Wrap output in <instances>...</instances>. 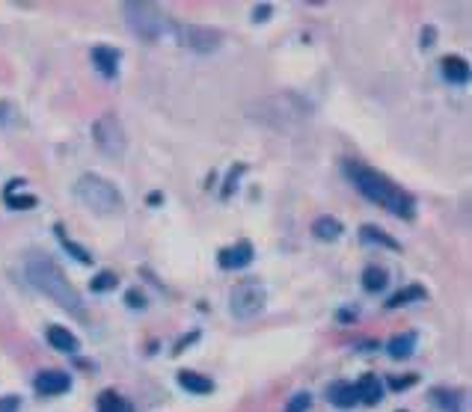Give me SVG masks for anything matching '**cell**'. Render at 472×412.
I'll return each instance as SVG.
<instances>
[{"mask_svg":"<svg viewBox=\"0 0 472 412\" xmlns=\"http://www.w3.org/2000/svg\"><path fill=\"white\" fill-rule=\"evenodd\" d=\"M24 276H27V282H30L36 291H42L48 300H53L62 311L75 315L77 320H84V324L89 320L86 309H84V300L77 297L75 285L69 282V276L62 273V267L53 261V258H48L45 253L27 255V261H24Z\"/></svg>","mask_w":472,"mask_h":412,"instance_id":"cell-1","label":"cell"},{"mask_svg":"<svg viewBox=\"0 0 472 412\" xmlns=\"http://www.w3.org/2000/svg\"><path fill=\"white\" fill-rule=\"evenodd\" d=\"M345 175L351 178V184L360 190L365 199L386 208L395 214L398 220H413L416 217V199L407 190H401L398 184H392L386 175H380L377 169L360 164V160H345Z\"/></svg>","mask_w":472,"mask_h":412,"instance_id":"cell-2","label":"cell"},{"mask_svg":"<svg viewBox=\"0 0 472 412\" xmlns=\"http://www.w3.org/2000/svg\"><path fill=\"white\" fill-rule=\"evenodd\" d=\"M122 18L128 24V30L142 42H158L160 36L173 33V24H175L155 3H134V0L122 3Z\"/></svg>","mask_w":472,"mask_h":412,"instance_id":"cell-3","label":"cell"},{"mask_svg":"<svg viewBox=\"0 0 472 412\" xmlns=\"http://www.w3.org/2000/svg\"><path fill=\"white\" fill-rule=\"evenodd\" d=\"M75 196L92 214H101V217H107V214H116V211L122 208V193L116 190V184L107 181V178H101V175H92V172H86V175L77 178Z\"/></svg>","mask_w":472,"mask_h":412,"instance_id":"cell-4","label":"cell"},{"mask_svg":"<svg viewBox=\"0 0 472 412\" xmlns=\"http://www.w3.org/2000/svg\"><path fill=\"white\" fill-rule=\"evenodd\" d=\"M309 110H312V107L303 101V98H297V95H273V98H264L262 110H253V116H258V119H262L264 125H271V128H273L276 116H282L280 128H291V125H297V122L306 119Z\"/></svg>","mask_w":472,"mask_h":412,"instance_id":"cell-5","label":"cell"},{"mask_svg":"<svg viewBox=\"0 0 472 412\" xmlns=\"http://www.w3.org/2000/svg\"><path fill=\"white\" fill-rule=\"evenodd\" d=\"M264 302H267V291H264V285L258 279L238 282L235 288H232V294H229V311L238 320H249V318L262 315Z\"/></svg>","mask_w":472,"mask_h":412,"instance_id":"cell-6","label":"cell"},{"mask_svg":"<svg viewBox=\"0 0 472 412\" xmlns=\"http://www.w3.org/2000/svg\"><path fill=\"white\" fill-rule=\"evenodd\" d=\"M92 140H95L98 151H101L104 157H110V160L122 157L125 149H128V137H125V128H122V122L116 119L113 113H104L101 119L92 122Z\"/></svg>","mask_w":472,"mask_h":412,"instance_id":"cell-7","label":"cell"},{"mask_svg":"<svg viewBox=\"0 0 472 412\" xmlns=\"http://www.w3.org/2000/svg\"><path fill=\"white\" fill-rule=\"evenodd\" d=\"M173 33L178 44H184L187 51H196V53H214L223 44V33L202 24H173Z\"/></svg>","mask_w":472,"mask_h":412,"instance_id":"cell-8","label":"cell"},{"mask_svg":"<svg viewBox=\"0 0 472 412\" xmlns=\"http://www.w3.org/2000/svg\"><path fill=\"white\" fill-rule=\"evenodd\" d=\"M33 389L39 391L42 398H53V395H66L71 389V377L66 371H42L39 377L33 380Z\"/></svg>","mask_w":472,"mask_h":412,"instance_id":"cell-9","label":"cell"},{"mask_svg":"<svg viewBox=\"0 0 472 412\" xmlns=\"http://www.w3.org/2000/svg\"><path fill=\"white\" fill-rule=\"evenodd\" d=\"M253 261V244L249 240H238L235 246H226L217 253V264L223 270H240V267H247Z\"/></svg>","mask_w":472,"mask_h":412,"instance_id":"cell-10","label":"cell"},{"mask_svg":"<svg viewBox=\"0 0 472 412\" xmlns=\"http://www.w3.org/2000/svg\"><path fill=\"white\" fill-rule=\"evenodd\" d=\"M119 62H122V53L110 48V44H98V48H92V66L98 75H104L107 80H113L116 75H119Z\"/></svg>","mask_w":472,"mask_h":412,"instance_id":"cell-11","label":"cell"},{"mask_svg":"<svg viewBox=\"0 0 472 412\" xmlns=\"http://www.w3.org/2000/svg\"><path fill=\"white\" fill-rule=\"evenodd\" d=\"M440 71H443L445 83H454V86H463L469 80V62L463 57H443Z\"/></svg>","mask_w":472,"mask_h":412,"instance_id":"cell-12","label":"cell"},{"mask_svg":"<svg viewBox=\"0 0 472 412\" xmlns=\"http://www.w3.org/2000/svg\"><path fill=\"white\" fill-rule=\"evenodd\" d=\"M327 400L333 407H338V409H351V407L360 404L353 383H345V380H338V383H333V386L327 389Z\"/></svg>","mask_w":472,"mask_h":412,"instance_id":"cell-13","label":"cell"},{"mask_svg":"<svg viewBox=\"0 0 472 412\" xmlns=\"http://www.w3.org/2000/svg\"><path fill=\"white\" fill-rule=\"evenodd\" d=\"M353 389H356V398L362 400V404H380V398H383V383L374 377V374H365V377L360 383H353Z\"/></svg>","mask_w":472,"mask_h":412,"instance_id":"cell-14","label":"cell"},{"mask_svg":"<svg viewBox=\"0 0 472 412\" xmlns=\"http://www.w3.org/2000/svg\"><path fill=\"white\" fill-rule=\"evenodd\" d=\"M178 386H182L184 391H190V395H211L214 380L202 377V374H196V371H182L178 374Z\"/></svg>","mask_w":472,"mask_h":412,"instance_id":"cell-15","label":"cell"},{"mask_svg":"<svg viewBox=\"0 0 472 412\" xmlns=\"http://www.w3.org/2000/svg\"><path fill=\"white\" fill-rule=\"evenodd\" d=\"M342 222H338L336 217H318L315 222H312V235H315L318 240H324V244H333V240L342 237Z\"/></svg>","mask_w":472,"mask_h":412,"instance_id":"cell-16","label":"cell"},{"mask_svg":"<svg viewBox=\"0 0 472 412\" xmlns=\"http://www.w3.org/2000/svg\"><path fill=\"white\" fill-rule=\"evenodd\" d=\"M413 350H416V333H401V335H395L392 342L386 344V353L392 356V359H410L413 356Z\"/></svg>","mask_w":472,"mask_h":412,"instance_id":"cell-17","label":"cell"},{"mask_svg":"<svg viewBox=\"0 0 472 412\" xmlns=\"http://www.w3.org/2000/svg\"><path fill=\"white\" fill-rule=\"evenodd\" d=\"M48 342H51V347H57L60 353H77V347H80V342L66 326H48Z\"/></svg>","mask_w":472,"mask_h":412,"instance_id":"cell-18","label":"cell"},{"mask_svg":"<svg viewBox=\"0 0 472 412\" xmlns=\"http://www.w3.org/2000/svg\"><path fill=\"white\" fill-rule=\"evenodd\" d=\"M360 237L365 240V244H377V246H386V249H392V253H398L401 249V244L395 237H389L386 231H380L377 226H362L360 229Z\"/></svg>","mask_w":472,"mask_h":412,"instance_id":"cell-19","label":"cell"},{"mask_svg":"<svg viewBox=\"0 0 472 412\" xmlns=\"http://www.w3.org/2000/svg\"><path fill=\"white\" fill-rule=\"evenodd\" d=\"M427 291L422 285H410V288H401L392 294V300H386V309H398V306H407V302H416V300H425Z\"/></svg>","mask_w":472,"mask_h":412,"instance_id":"cell-20","label":"cell"},{"mask_svg":"<svg viewBox=\"0 0 472 412\" xmlns=\"http://www.w3.org/2000/svg\"><path fill=\"white\" fill-rule=\"evenodd\" d=\"M386 282H389V276L383 267H365L362 270V288L369 291V294H377L386 288Z\"/></svg>","mask_w":472,"mask_h":412,"instance_id":"cell-21","label":"cell"},{"mask_svg":"<svg viewBox=\"0 0 472 412\" xmlns=\"http://www.w3.org/2000/svg\"><path fill=\"white\" fill-rule=\"evenodd\" d=\"M53 231H57V237H60L62 249H66V253H69L71 258H77L80 264H92V255H89V253H86V249L80 246V244H71V240L66 237V231H62V226H53Z\"/></svg>","mask_w":472,"mask_h":412,"instance_id":"cell-22","label":"cell"},{"mask_svg":"<svg viewBox=\"0 0 472 412\" xmlns=\"http://www.w3.org/2000/svg\"><path fill=\"white\" fill-rule=\"evenodd\" d=\"M434 400H436V404H440L445 412H463L460 409V395H458V391H445V389H436L434 391Z\"/></svg>","mask_w":472,"mask_h":412,"instance_id":"cell-23","label":"cell"},{"mask_svg":"<svg viewBox=\"0 0 472 412\" xmlns=\"http://www.w3.org/2000/svg\"><path fill=\"white\" fill-rule=\"evenodd\" d=\"M98 412H125V400L116 391L107 389L98 395Z\"/></svg>","mask_w":472,"mask_h":412,"instance_id":"cell-24","label":"cell"},{"mask_svg":"<svg viewBox=\"0 0 472 412\" xmlns=\"http://www.w3.org/2000/svg\"><path fill=\"white\" fill-rule=\"evenodd\" d=\"M89 288H92L95 294H104V291H113L116 288V276L110 273V270H101L95 276L92 282H89Z\"/></svg>","mask_w":472,"mask_h":412,"instance_id":"cell-25","label":"cell"},{"mask_svg":"<svg viewBox=\"0 0 472 412\" xmlns=\"http://www.w3.org/2000/svg\"><path fill=\"white\" fill-rule=\"evenodd\" d=\"M6 202H9V208H15V211H30V208H36V196H12L9 193L6 196Z\"/></svg>","mask_w":472,"mask_h":412,"instance_id":"cell-26","label":"cell"},{"mask_svg":"<svg viewBox=\"0 0 472 412\" xmlns=\"http://www.w3.org/2000/svg\"><path fill=\"white\" fill-rule=\"evenodd\" d=\"M309 407H312V395L300 391V395H294L288 400V409H285V412H309Z\"/></svg>","mask_w":472,"mask_h":412,"instance_id":"cell-27","label":"cell"},{"mask_svg":"<svg viewBox=\"0 0 472 412\" xmlns=\"http://www.w3.org/2000/svg\"><path fill=\"white\" fill-rule=\"evenodd\" d=\"M240 172H244V166H240V164L232 166V172H229V178H226V187H223V199H229V196H232V187H235V181H238Z\"/></svg>","mask_w":472,"mask_h":412,"instance_id":"cell-28","label":"cell"},{"mask_svg":"<svg viewBox=\"0 0 472 412\" xmlns=\"http://www.w3.org/2000/svg\"><path fill=\"white\" fill-rule=\"evenodd\" d=\"M9 122H12V104L0 98V128H6Z\"/></svg>","mask_w":472,"mask_h":412,"instance_id":"cell-29","label":"cell"},{"mask_svg":"<svg viewBox=\"0 0 472 412\" xmlns=\"http://www.w3.org/2000/svg\"><path fill=\"white\" fill-rule=\"evenodd\" d=\"M271 12H273V9L267 6V3H264V6H256V9H253V21L262 24V21H267V18H271Z\"/></svg>","mask_w":472,"mask_h":412,"instance_id":"cell-30","label":"cell"},{"mask_svg":"<svg viewBox=\"0 0 472 412\" xmlns=\"http://www.w3.org/2000/svg\"><path fill=\"white\" fill-rule=\"evenodd\" d=\"M413 383H416V377H392L389 380V389H407V386H413Z\"/></svg>","mask_w":472,"mask_h":412,"instance_id":"cell-31","label":"cell"},{"mask_svg":"<svg viewBox=\"0 0 472 412\" xmlns=\"http://www.w3.org/2000/svg\"><path fill=\"white\" fill-rule=\"evenodd\" d=\"M128 306L131 309H146V300H142L140 291H128Z\"/></svg>","mask_w":472,"mask_h":412,"instance_id":"cell-32","label":"cell"},{"mask_svg":"<svg viewBox=\"0 0 472 412\" xmlns=\"http://www.w3.org/2000/svg\"><path fill=\"white\" fill-rule=\"evenodd\" d=\"M196 338H199V333H187V335L182 338V342H178V344H175V350H173V353H182V350H184V347H187V344H190V342H196Z\"/></svg>","mask_w":472,"mask_h":412,"instance_id":"cell-33","label":"cell"},{"mask_svg":"<svg viewBox=\"0 0 472 412\" xmlns=\"http://www.w3.org/2000/svg\"><path fill=\"white\" fill-rule=\"evenodd\" d=\"M18 409V398H3L0 400V412H15Z\"/></svg>","mask_w":472,"mask_h":412,"instance_id":"cell-34","label":"cell"},{"mask_svg":"<svg viewBox=\"0 0 472 412\" xmlns=\"http://www.w3.org/2000/svg\"><path fill=\"white\" fill-rule=\"evenodd\" d=\"M422 36H425V39H422V48H427V44H434V36H436V30H434V27H425Z\"/></svg>","mask_w":472,"mask_h":412,"instance_id":"cell-35","label":"cell"}]
</instances>
